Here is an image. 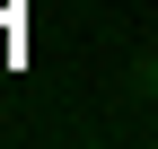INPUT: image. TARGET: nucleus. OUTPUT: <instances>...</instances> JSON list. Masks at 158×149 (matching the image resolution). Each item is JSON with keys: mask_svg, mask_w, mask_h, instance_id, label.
I'll return each mask as SVG.
<instances>
[{"mask_svg": "<svg viewBox=\"0 0 158 149\" xmlns=\"http://www.w3.org/2000/svg\"><path fill=\"white\" fill-rule=\"evenodd\" d=\"M141 88H149V105H158V62H149V79H141Z\"/></svg>", "mask_w": 158, "mask_h": 149, "instance_id": "1", "label": "nucleus"}, {"mask_svg": "<svg viewBox=\"0 0 158 149\" xmlns=\"http://www.w3.org/2000/svg\"><path fill=\"white\" fill-rule=\"evenodd\" d=\"M149 53H158V26H149Z\"/></svg>", "mask_w": 158, "mask_h": 149, "instance_id": "2", "label": "nucleus"}]
</instances>
